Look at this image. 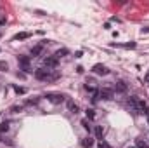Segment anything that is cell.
<instances>
[{"label": "cell", "mask_w": 149, "mask_h": 148, "mask_svg": "<svg viewBox=\"0 0 149 148\" xmlns=\"http://www.w3.org/2000/svg\"><path fill=\"white\" fill-rule=\"evenodd\" d=\"M128 103L137 110V112H141V113H149V108H148V103L144 101V99H139V98H130L128 99Z\"/></svg>", "instance_id": "cell-1"}, {"label": "cell", "mask_w": 149, "mask_h": 148, "mask_svg": "<svg viewBox=\"0 0 149 148\" xmlns=\"http://www.w3.org/2000/svg\"><path fill=\"white\" fill-rule=\"evenodd\" d=\"M35 77H36L38 80H56V79H57V75H50L49 70H42V68H38V70L35 72Z\"/></svg>", "instance_id": "cell-2"}, {"label": "cell", "mask_w": 149, "mask_h": 148, "mask_svg": "<svg viewBox=\"0 0 149 148\" xmlns=\"http://www.w3.org/2000/svg\"><path fill=\"white\" fill-rule=\"evenodd\" d=\"M47 99H49L50 103H54V105H61V103L66 99V96L61 94V92H49V94H47Z\"/></svg>", "instance_id": "cell-3"}, {"label": "cell", "mask_w": 149, "mask_h": 148, "mask_svg": "<svg viewBox=\"0 0 149 148\" xmlns=\"http://www.w3.org/2000/svg\"><path fill=\"white\" fill-rule=\"evenodd\" d=\"M17 61H19V65L23 66L24 72H31V68H30V58H28V56H19Z\"/></svg>", "instance_id": "cell-4"}, {"label": "cell", "mask_w": 149, "mask_h": 148, "mask_svg": "<svg viewBox=\"0 0 149 148\" xmlns=\"http://www.w3.org/2000/svg\"><path fill=\"white\" fill-rule=\"evenodd\" d=\"M92 72H94V73H97V75H108V73H109V70H108V68H106L104 65H101V63L94 65Z\"/></svg>", "instance_id": "cell-5"}, {"label": "cell", "mask_w": 149, "mask_h": 148, "mask_svg": "<svg viewBox=\"0 0 149 148\" xmlns=\"http://www.w3.org/2000/svg\"><path fill=\"white\" fill-rule=\"evenodd\" d=\"M99 96H101L102 99L109 101V99H113V89H101V91H99Z\"/></svg>", "instance_id": "cell-6"}, {"label": "cell", "mask_w": 149, "mask_h": 148, "mask_svg": "<svg viewBox=\"0 0 149 148\" xmlns=\"http://www.w3.org/2000/svg\"><path fill=\"white\" fill-rule=\"evenodd\" d=\"M43 63H45L47 68H56V66H57V58H56V56H49V58H45Z\"/></svg>", "instance_id": "cell-7"}, {"label": "cell", "mask_w": 149, "mask_h": 148, "mask_svg": "<svg viewBox=\"0 0 149 148\" xmlns=\"http://www.w3.org/2000/svg\"><path fill=\"white\" fill-rule=\"evenodd\" d=\"M115 89H116V92H127V84L125 82H116V85H115Z\"/></svg>", "instance_id": "cell-8"}, {"label": "cell", "mask_w": 149, "mask_h": 148, "mask_svg": "<svg viewBox=\"0 0 149 148\" xmlns=\"http://www.w3.org/2000/svg\"><path fill=\"white\" fill-rule=\"evenodd\" d=\"M68 110H69L71 113H78V105L73 103V101H68Z\"/></svg>", "instance_id": "cell-9"}, {"label": "cell", "mask_w": 149, "mask_h": 148, "mask_svg": "<svg viewBox=\"0 0 149 148\" xmlns=\"http://www.w3.org/2000/svg\"><path fill=\"white\" fill-rule=\"evenodd\" d=\"M94 134L101 140L102 138V134H104V129H102V126H95V129H94Z\"/></svg>", "instance_id": "cell-10"}, {"label": "cell", "mask_w": 149, "mask_h": 148, "mask_svg": "<svg viewBox=\"0 0 149 148\" xmlns=\"http://www.w3.org/2000/svg\"><path fill=\"white\" fill-rule=\"evenodd\" d=\"M42 51H43V47H42V45H36V47H33V49H31V56H38Z\"/></svg>", "instance_id": "cell-11"}, {"label": "cell", "mask_w": 149, "mask_h": 148, "mask_svg": "<svg viewBox=\"0 0 149 148\" xmlns=\"http://www.w3.org/2000/svg\"><path fill=\"white\" fill-rule=\"evenodd\" d=\"M135 148H149V145L146 141H142V140H137L135 141Z\"/></svg>", "instance_id": "cell-12"}, {"label": "cell", "mask_w": 149, "mask_h": 148, "mask_svg": "<svg viewBox=\"0 0 149 148\" xmlns=\"http://www.w3.org/2000/svg\"><path fill=\"white\" fill-rule=\"evenodd\" d=\"M92 145H94V140H92V138L83 140V147H85V148H92Z\"/></svg>", "instance_id": "cell-13"}, {"label": "cell", "mask_w": 149, "mask_h": 148, "mask_svg": "<svg viewBox=\"0 0 149 148\" xmlns=\"http://www.w3.org/2000/svg\"><path fill=\"white\" fill-rule=\"evenodd\" d=\"M28 37H30V33H24V31H23V33H17L14 38H16V40H24V38H28Z\"/></svg>", "instance_id": "cell-14"}, {"label": "cell", "mask_w": 149, "mask_h": 148, "mask_svg": "<svg viewBox=\"0 0 149 148\" xmlns=\"http://www.w3.org/2000/svg\"><path fill=\"white\" fill-rule=\"evenodd\" d=\"M87 117H89V120H92V119L95 117V110H92V108H87Z\"/></svg>", "instance_id": "cell-15"}, {"label": "cell", "mask_w": 149, "mask_h": 148, "mask_svg": "<svg viewBox=\"0 0 149 148\" xmlns=\"http://www.w3.org/2000/svg\"><path fill=\"white\" fill-rule=\"evenodd\" d=\"M66 54H68V49H59L54 56H56V58H59V56H66Z\"/></svg>", "instance_id": "cell-16"}, {"label": "cell", "mask_w": 149, "mask_h": 148, "mask_svg": "<svg viewBox=\"0 0 149 148\" xmlns=\"http://www.w3.org/2000/svg\"><path fill=\"white\" fill-rule=\"evenodd\" d=\"M82 126H83V127L90 133V129H92V127H90V124H89V120H87V119H83V120H82Z\"/></svg>", "instance_id": "cell-17"}, {"label": "cell", "mask_w": 149, "mask_h": 148, "mask_svg": "<svg viewBox=\"0 0 149 148\" xmlns=\"http://www.w3.org/2000/svg\"><path fill=\"white\" fill-rule=\"evenodd\" d=\"M14 91H16V94H24V92H26V89H24V87H17V85L14 87Z\"/></svg>", "instance_id": "cell-18"}, {"label": "cell", "mask_w": 149, "mask_h": 148, "mask_svg": "<svg viewBox=\"0 0 149 148\" xmlns=\"http://www.w3.org/2000/svg\"><path fill=\"white\" fill-rule=\"evenodd\" d=\"M7 131H9V124H7V122H3V124L0 126V133H7Z\"/></svg>", "instance_id": "cell-19"}, {"label": "cell", "mask_w": 149, "mask_h": 148, "mask_svg": "<svg viewBox=\"0 0 149 148\" xmlns=\"http://www.w3.org/2000/svg\"><path fill=\"white\" fill-rule=\"evenodd\" d=\"M3 70H7V63L5 61H0V72H3Z\"/></svg>", "instance_id": "cell-20"}, {"label": "cell", "mask_w": 149, "mask_h": 148, "mask_svg": "<svg viewBox=\"0 0 149 148\" xmlns=\"http://www.w3.org/2000/svg\"><path fill=\"white\" fill-rule=\"evenodd\" d=\"M97 147H99V148H109V147H108V143H104V141H101Z\"/></svg>", "instance_id": "cell-21"}, {"label": "cell", "mask_w": 149, "mask_h": 148, "mask_svg": "<svg viewBox=\"0 0 149 148\" xmlns=\"http://www.w3.org/2000/svg\"><path fill=\"white\" fill-rule=\"evenodd\" d=\"M35 103H38V99H28V105H35Z\"/></svg>", "instance_id": "cell-22"}, {"label": "cell", "mask_w": 149, "mask_h": 148, "mask_svg": "<svg viewBox=\"0 0 149 148\" xmlns=\"http://www.w3.org/2000/svg\"><path fill=\"white\" fill-rule=\"evenodd\" d=\"M146 82H148V84H149V73H148V75H146Z\"/></svg>", "instance_id": "cell-23"}, {"label": "cell", "mask_w": 149, "mask_h": 148, "mask_svg": "<svg viewBox=\"0 0 149 148\" xmlns=\"http://www.w3.org/2000/svg\"><path fill=\"white\" fill-rule=\"evenodd\" d=\"M148 122H149V113H148Z\"/></svg>", "instance_id": "cell-24"}, {"label": "cell", "mask_w": 149, "mask_h": 148, "mask_svg": "<svg viewBox=\"0 0 149 148\" xmlns=\"http://www.w3.org/2000/svg\"><path fill=\"white\" fill-rule=\"evenodd\" d=\"M128 148H130V147H128ZM132 148H134V147H132Z\"/></svg>", "instance_id": "cell-25"}]
</instances>
